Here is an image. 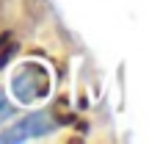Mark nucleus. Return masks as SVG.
I'll use <instances>...</instances> for the list:
<instances>
[{"mask_svg":"<svg viewBox=\"0 0 149 144\" xmlns=\"http://www.w3.org/2000/svg\"><path fill=\"white\" fill-rule=\"evenodd\" d=\"M8 117H14V105H11V103L6 100L3 94H0V125H3Z\"/></svg>","mask_w":149,"mask_h":144,"instance_id":"7ed1b4c3","label":"nucleus"},{"mask_svg":"<svg viewBox=\"0 0 149 144\" xmlns=\"http://www.w3.org/2000/svg\"><path fill=\"white\" fill-rule=\"evenodd\" d=\"M53 130V119H50L47 111H39L25 117L22 122H17V128L11 133H3L0 141H28V139H36V136H44Z\"/></svg>","mask_w":149,"mask_h":144,"instance_id":"f03ea898","label":"nucleus"},{"mask_svg":"<svg viewBox=\"0 0 149 144\" xmlns=\"http://www.w3.org/2000/svg\"><path fill=\"white\" fill-rule=\"evenodd\" d=\"M11 91L19 103H36L42 97H47L50 91V78L44 72V67L39 64H25L14 72L11 78Z\"/></svg>","mask_w":149,"mask_h":144,"instance_id":"f257e3e1","label":"nucleus"}]
</instances>
